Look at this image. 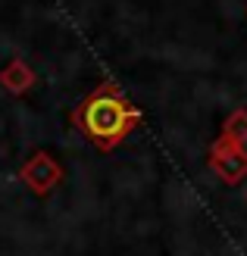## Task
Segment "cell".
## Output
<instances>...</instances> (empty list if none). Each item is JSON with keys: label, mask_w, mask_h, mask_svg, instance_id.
Returning a JSON list of instances; mask_svg holds the SVG:
<instances>
[{"label": "cell", "mask_w": 247, "mask_h": 256, "mask_svg": "<svg viewBox=\"0 0 247 256\" xmlns=\"http://www.w3.org/2000/svg\"><path fill=\"white\" fill-rule=\"evenodd\" d=\"M75 125L79 132L94 144L100 153H110L128 138V132L141 122V112L125 100L122 88L116 82H103L85 104L75 110Z\"/></svg>", "instance_id": "cell-1"}, {"label": "cell", "mask_w": 247, "mask_h": 256, "mask_svg": "<svg viewBox=\"0 0 247 256\" xmlns=\"http://www.w3.org/2000/svg\"><path fill=\"white\" fill-rule=\"evenodd\" d=\"M19 178L25 182V188L32 190V194H38V197H44V194H50L60 182H63V166L50 156L47 150H38L35 156L22 166V172H19Z\"/></svg>", "instance_id": "cell-2"}, {"label": "cell", "mask_w": 247, "mask_h": 256, "mask_svg": "<svg viewBox=\"0 0 247 256\" xmlns=\"http://www.w3.org/2000/svg\"><path fill=\"white\" fill-rule=\"evenodd\" d=\"M0 84L7 88L10 94H25L35 88V72L29 69V62L22 60H10L4 69H0Z\"/></svg>", "instance_id": "cell-4"}, {"label": "cell", "mask_w": 247, "mask_h": 256, "mask_svg": "<svg viewBox=\"0 0 247 256\" xmlns=\"http://www.w3.org/2000/svg\"><path fill=\"white\" fill-rule=\"evenodd\" d=\"M210 169L228 184H238L247 175V150L241 144H231V140L219 138L210 147Z\"/></svg>", "instance_id": "cell-3"}, {"label": "cell", "mask_w": 247, "mask_h": 256, "mask_svg": "<svg viewBox=\"0 0 247 256\" xmlns=\"http://www.w3.org/2000/svg\"><path fill=\"white\" fill-rule=\"evenodd\" d=\"M222 138L231 144H247V110H235L222 125Z\"/></svg>", "instance_id": "cell-5"}]
</instances>
